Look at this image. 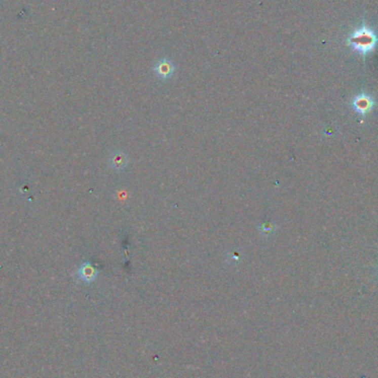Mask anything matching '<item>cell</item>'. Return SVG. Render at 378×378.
I'll use <instances>...</instances> for the list:
<instances>
[{"mask_svg": "<svg viewBox=\"0 0 378 378\" xmlns=\"http://www.w3.org/2000/svg\"><path fill=\"white\" fill-rule=\"evenodd\" d=\"M375 40L374 36L369 32L361 31L359 33H356L353 38V45L355 46L356 49L359 51H368L371 47L374 46Z\"/></svg>", "mask_w": 378, "mask_h": 378, "instance_id": "1", "label": "cell"}, {"mask_svg": "<svg viewBox=\"0 0 378 378\" xmlns=\"http://www.w3.org/2000/svg\"><path fill=\"white\" fill-rule=\"evenodd\" d=\"M78 277L80 280H82L85 283H91L93 282L96 279L97 274H99V271H97L96 268L93 267V264L91 263L89 261H85L79 268L77 271Z\"/></svg>", "mask_w": 378, "mask_h": 378, "instance_id": "2", "label": "cell"}, {"mask_svg": "<svg viewBox=\"0 0 378 378\" xmlns=\"http://www.w3.org/2000/svg\"><path fill=\"white\" fill-rule=\"evenodd\" d=\"M108 162H109V166H111L114 170L121 172V170H123L127 167L130 160H129V156H127V154L124 150L117 149L113 152L111 156H109Z\"/></svg>", "mask_w": 378, "mask_h": 378, "instance_id": "3", "label": "cell"}, {"mask_svg": "<svg viewBox=\"0 0 378 378\" xmlns=\"http://www.w3.org/2000/svg\"><path fill=\"white\" fill-rule=\"evenodd\" d=\"M154 72L158 78L162 79V80H166V79H169L174 74V72H175L174 64L170 62V61L163 59L161 61H158V62L155 64Z\"/></svg>", "mask_w": 378, "mask_h": 378, "instance_id": "4", "label": "cell"}, {"mask_svg": "<svg viewBox=\"0 0 378 378\" xmlns=\"http://www.w3.org/2000/svg\"><path fill=\"white\" fill-rule=\"evenodd\" d=\"M371 106H373V101L366 95H359L354 101V107L361 114H366L367 112H369Z\"/></svg>", "mask_w": 378, "mask_h": 378, "instance_id": "5", "label": "cell"}, {"mask_svg": "<svg viewBox=\"0 0 378 378\" xmlns=\"http://www.w3.org/2000/svg\"><path fill=\"white\" fill-rule=\"evenodd\" d=\"M225 257H227V261L229 262V263L236 266V264H239L242 261L243 255L240 251H238V250H233V251H229Z\"/></svg>", "mask_w": 378, "mask_h": 378, "instance_id": "6", "label": "cell"}, {"mask_svg": "<svg viewBox=\"0 0 378 378\" xmlns=\"http://www.w3.org/2000/svg\"><path fill=\"white\" fill-rule=\"evenodd\" d=\"M274 230H276V227H274L273 224H270V223H261L260 227H259V231L260 234L262 236H270L274 233Z\"/></svg>", "mask_w": 378, "mask_h": 378, "instance_id": "7", "label": "cell"}]
</instances>
